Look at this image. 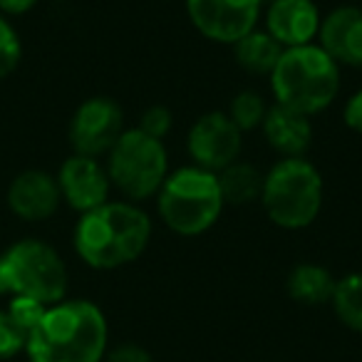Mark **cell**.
Here are the masks:
<instances>
[{"mask_svg":"<svg viewBox=\"0 0 362 362\" xmlns=\"http://www.w3.org/2000/svg\"><path fill=\"white\" fill-rule=\"evenodd\" d=\"M151 241V216L124 199H110L102 206L77 216L72 251L92 271H117L134 263Z\"/></svg>","mask_w":362,"mask_h":362,"instance_id":"6da1fadb","label":"cell"},{"mask_svg":"<svg viewBox=\"0 0 362 362\" xmlns=\"http://www.w3.org/2000/svg\"><path fill=\"white\" fill-rule=\"evenodd\" d=\"M110 322L95 300L65 298L47 305L25 342L28 362H105Z\"/></svg>","mask_w":362,"mask_h":362,"instance_id":"7a4b0ae2","label":"cell"},{"mask_svg":"<svg viewBox=\"0 0 362 362\" xmlns=\"http://www.w3.org/2000/svg\"><path fill=\"white\" fill-rule=\"evenodd\" d=\"M340 70L317 42L288 47L268 77L273 102L305 117L320 115L340 95Z\"/></svg>","mask_w":362,"mask_h":362,"instance_id":"3957f363","label":"cell"},{"mask_svg":"<svg viewBox=\"0 0 362 362\" xmlns=\"http://www.w3.org/2000/svg\"><path fill=\"white\" fill-rule=\"evenodd\" d=\"M154 202L159 221L171 233L184 238H197L211 231L226 209L218 174L194 164L169 171Z\"/></svg>","mask_w":362,"mask_h":362,"instance_id":"277c9868","label":"cell"},{"mask_svg":"<svg viewBox=\"0 0 362 362\" xmlns=\"http://www.w3.org/2000/svg\"><path fill=\"white\" fill-rule=\"evenodd\" d=\"M325 187L322 176L305 156L278 159L263 174V189L258 204L268 221L283 231H303L313 226L322 211Z\"/></svg>","mask_w":362,"mask_h":362,"instance_id":"5b68a950","label":"cell"},{"mask_svg":"<svg viewBox=\"0 0 362 362\" xmlns=\"http://www.w3.org/2000/svg\"><path fill=\"white\" fill-rule=\"evenodd\" d=\"M0 276L8 296H23L55 305L65 300L70 291V271L52 243L28 236L13 241L0 253Z\"/></svg>","mask_w":362,"mask_h":362,"instance_id":"8992f818","label":"cell"},{"mask_svg":"<svg viewBox=\"0 0 362 362\" xmlns=\"http://www.w3.org/2000/svg\"><path fill=\"white\" fill-rule=\"evenodd\" d=\"M112 189L129 204H144L156 197L169 176V151L161 139L127 127L105 161Z\"/></svg>","mask_w":362,"mask_h":362,"instance_id":"52a82bcc","label":"cell"},{"mask_svg":"<svg viewBox=\"0 0 362 362\" xmlns=\"http://www.w3.org/2000/svg\"><path fill=\"white\" fill-rule=\"evenodd\" d=\"M124 129L122 107L112 97L95 95L80 102L77 110L72 112L70 124H67V141L72 146V154L102 159L110 154Z\"/></svg>","mask_w":362,"mask_h":362,"instance_id":"ba28073f","label":"cell"},{"mask_svg":"<svg viewBox=\"0 0 362 362\" xmlns=\"http://www.w3.org/2000/svg\"><path fill=\"white\" fill-rule=\"evenodd\" d=\"M194 30L218 45H233L258 28L263 0H184Z\"/></svg>","mask_w":362,"mask_h":362,"instance_id":"9c48e42d","label":"cell"},{"mask_svg":"<svg viewBox=\"0 0 362 362\" xmlns=\"http://www.w3.org/2000/svg\"><path fill=\"white\" fill-rule=\"evenodd\" d=\"M187 151L192 156L194 166H202V169L218 174L228 164L241 159L243 132L228 119L226 112H204L189 127Z\"/></svg>","mask_w":362,"mask_h":362,"instance_id":"30bf717a","label":"cell"},{"mask_svg":"<svg viewBox=\"0 0 362 362\" xmlns=\"http://www.w3.org/2000/svg\"><path fill=\"white\" fill-rule=\"evenodd\" d=\"M55 179L62 204L70 206L77 216L110 202L112 181L107 176L105 164L95 156L70 154L57 166Z\"/></svg>","mask_w":362,"mask_h":362,"instance_id":"8fae6325","label":"cell"},{"mask_svg":"<svg viewBox=\"0 0 362 362\" xmlns=\"http://www.w3.org/2000/svg\"><path fill=\"white\" fill-rule=\"evenodd\" d=\"M6 206L18 221L45 223L60 211L62 197L57 179L47 169H23L6 189Z\"/></svg>","mask_w":362,"mask_h":362,"instance_id":"7c38bea8","label":"cell"},{"mask_svg":"<svg viewBox=\"0 0 362 362\" xmlns=\"http://www.w3.org/2000/svg\"><path fill=\"white\" fill-rule=\"evenodd\" d=\"M263 30L283 47H300L317 40L322 13L315 0H273L263 6Z\"/></svg>","mask_w":362,"mask_h":362,"instance_id":"4fadbf2b","label":"cell"},{"mask_svg":"<svg viewBox=\"0 0 362 362\" xmlns=\"http://www.w3.org/2000/svg\"><path fill=\"white\" fill-rule=\"evenodd\" d=\"M315 42L340 67L362 70V8L337 6L325 13Z\"/></svg>","mask_w":362,"mask_h":362,"instance_id":"5bb4252c","label":"cell"},{"mask_svg":"<svg viewBox=\"0 0 362 362\" xmlns=\"http://www.w3.org/2000/svg\"><path fill=\"white\" fill-rule=\"evenodd\" d=\"M261 129H263L266 141L271 144V149L278 151L281 159H288V156H305L313 144L310 117L288 110V107H283V105H276V102L268 107Z\"/></svg>","mask_w":362,"mask_h":362,"instance_id":"9a60e30c","label":"cell"},{"mask_svg":"<svg viewBox=\"0 0 362 362\" xmlns=\"http://www.w3.org/2000/svg\"><path fill=\"white\" fill-rule=\"evenodd\" d=\"M335 281L337 278H332V273L320 263H298L286 276V293L300 305L317 308L330 303Z\"/></svg>","mask_w":362,"mask_h":362,"instance_id":"2e32d148","label":"cell"},{"mask_svg":"<svg viewBox=\"0 0 362 362\" xmlns=\"http://www.w3.org/2000/svg\"><path fill=\"white\" fill-rule=\"evenodd\" d=\"M233 60L243 72L256 77H271L273 67L281 60L283 47L268 35L263 28H256L248 35H243L241 40L233 42Z\"/></svg>","mask_w":362,"mask_h":362,"instance_id":"e0dca14e","label":"cell"},{"mask_svg":"<svg viewBox=\"0 0 362 362\" xmlns=\"http://www.w3.org/2000/svg\"><path fill=\"white\" fill-rule=\"evenodd\" d=\"M218 184H221L223 202L231 206H246L261 199L263 174L251 161H233L223 171H218Z\"/></svg>","mask_w":362,"mask_h":362,"instance_id":"ac0fdd59","label":"cell"},{"mask_svg":"<svg viewBox=\"0 0 362 362\" xmlns=\"http://www.w3.org/2000/svg\"><path fill=\"white\" fill-rule=\"evenodd\" d=\"M330 305L340 325H345L350 332L362 335V271L337 278Z\"/></svg>","mask_w":362,"mask_h":362,"instance_id":"d6986e66","label":"cell"},{"mask_svg":"<svg viewBox=\"0 0 362 362\" xmlns=\"http://www.w3.org/2000/svg\"><path fill=\"white\" fill-rule=\"evenodd\" d=\"M268 102L261 92L256 90H241L233 95V100L228 102V119L238 127V129L246 134V132L253 129H261L263 119H266V112H268Z\"/></svg>","mask_w":362,"mask_h":362,"instance_id":"ffe728a7","label":"cell"},{"mask_svg":"<svg viewBox=\"0 0 362 362\" xmlns=\"http://www.w3.org/2000/svg\"><path fill=\"white\" fill-rule=\"evenodd\" d=\"M23 62V37L11 18L0 16V80L11 77Z\"/></svg>","mask_w":362,"mask_h":362,"instance_id":"44dd1931","label":"cell"},{"mask_svg":"<svg viewBox=\"0 0 362 362\" xmlns=\"http://www.w3.org/2000/svg\"><path fill=\"white\" fill-rule=\"evenodd\" d=\"M45 310H47V305L33 300V298H23V296H8V303H6V313L25 335H30L33 327L42 320Z\"/></svg>","mask_w":362,"mask_h":362,"instance_id":"7402d4cb","label":"cell"},{"mask_svg":"<svg viewBox=\"0 0 362 362\" xmlns=\"http://www.w3.org/2000/svg\"><path fill=\"white\" fill-rule=\"evenodd\" d=\"M28 335L11 320L6 308H0V362H13L25 355Z\"/></svg>","mask_w":362,"mask_h":362,"instance_id":"603a6c76","label":"cell"},{"mask_svg":"<svg viewBox=\"0 0 362 362\" xmlns=\"http://www.w3.org/2000/svg\"><path fill=\"white\" fill-rule=\"evenodd\" d=\"M136 129H141L144 134L154 136V139H166L171 129H174V115H171L169 107L164 105H151L146 107L139 115V122H136Z\"/></svg>","mask_w":362,"mask_h":362,"instance_id":"cb8c5ba5","label":"cell"},{"mask_svg":"<svg viewBox=\"0 0 362 362\" xmlns=\"http://www.w3.org/2000/svg\"><path fill=\"white\" fill-rule=\"evenodd\" d=\"M105 362H154V357L139 342H117V345H110Z\"/></svg>","mask_w":362,"mask_h":362,"instance_id":"d4e9b609","label":"cell"},{"mask_svg":"<svg viewBox=\"0 0 362 362\" xmlns=\"http://www.w3.org/2000/svg\"><path fill=\"white\" fill-rule=\"evenodd\" d=\"M342 122L347 129L362 136V87L347 97L345 107H342Z\"/></svg>","mask_w":362,"mask_h":362,"instance_id":"484cf974","label":"cell"},{"mask_svg":"<svg viewBox=\"0 0 362 362\" xmlns=\"http://www.w3.org/2000/svg\"><path fill=\"white\" fill-rule=\"evenodd\" d=\"M40 0H0V16L6 18H21V16H28V13L35 11V6Z\"/></svg>","mask_w":362,"mask_h":362,"instance_id":"4316f807","label":"cell"},{"mask_svg":"<svg viewBox=\"0 0 362 362\" xmlns=\"http://www.w3.org/2000/svg\"><path fill=\"white\" fill-rule=\"evenodd\" d=\"M0 298H8V293H6V286H3V276H0Z\"/></svg>","mask_w":362,"mask_h":362,"instance_id":"83f0119b","label":"cell"},{"mask_svg":"<svg viewBox=\"0 0 362 362\" xmlns=\"http://www.w3.org/2000/svg\"><path fill=\"white\" fill-rule=\"evenodd\" d=\"M268 3H273V0H263V6H268Z\"/></svg>","mask_w":362,"mask_h":362,"instance_id":"f1b7e54d","label":"cell"}]
</instances>
